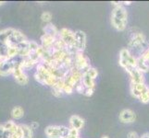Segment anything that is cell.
Segmentation results:
<instances>
[{
	"label": "cell",
	"mask_w": 149,
	"mask_h": 138,
	"mask_svg": "<svg viewBox=\"0 0 149 138\" xmlns=\"http://www.w3.org/2000/svg\"><path fill=\"white\" fill-rule=\"evenodd\" d=\"M111 25L118 32H123L127 28L128 12L121 4L116 5L111 12Z\"/></svg>",
	"instance_id": "6da1fadb"
},
{
	"label": "cell",
	"mask_w": 149,
	"mask_h": 138,
	"mask_svg": "<svg viewBox=\"0 0 149 138\" xmlns=\"http://www.w3.org/2000/svg\"><path fill=\"white\" fill-rule=\"evenodd\" d=\"M35 80L42 85H47L49 87H53L58 82V78L50 72L48 68L44 64L40 63L36 66V72L34 74Z\"/></svg>",
	"instance_id": "7a4b0ae2"
},
{
	"label": "cell",
	"mask_w": 149,
	"mask_h": 138,
	"mask_svg": "<svg viewBox=\"0 0 149 138\" xmlns=\"http://www.w3.org/2000/svg\"><path fill=\"white\" fill-rule=\"evenodd\" d=\"M59 39L66 45L68 52L74 55L78 51L76 48V40H75V32L70 29L62 28L59 30Z\"/></svg>",
	"instance_id": "3957f363"
},
{
	"label": "cell",
	"mask_w": 149,
	"mask_h": 138,
	"mask_svg": "<svg viewBox=\"0 0 149 138\" xmlns=\"http://www.w3.org/2000/svg\"><path fill=\"white\" fill-rule=\"evenodd\" d=\"M146 38L141 30L138 29H132L129 36V47L135 50H142L143 52L146 49Z\"/></svg>",
	"instance_id": "277c9868"
},
{
	"label": "cell",
	"mask_w": 149,
	"mask_h": 138,
	"mask_svg": "<svg viewBox=\"0 0 149 138\" xmlns=\"http://www.w3.org/2000/svg\"><path fill=\"white\" fill-rule=\"evenodd\" d=\"M136 63H137L136 57L131 53V51L129 49L123 48L120 50L119 64L121 67L126 71V72L132 68H135Z\"/></svg>",
	"instance_id": "5b68a950"
},
{
	"label": "cell",
	"mask_w": 149,
	"mask_h": 138,
	"mask_svg": "<svg viewBox=\"0 0 149 138\" xmlns=\"http://www.w3.org/2000/svg\"><path fill=\"white\" fill-rule=\"evenodd\" d=\"M97 76H98V71L91 66L84 72L81 84L84 87L85 89H95V79Z\"/></svg>",
	"instance_id": "8992f818"
},
{
	"label": "cell",
	"mask_w": 149,
	"mask_h": 138,
	"mask_svg": "<svg viewBox=\"0 0 149 138\" xmlns=\"http://www.w3.org/2000/svg\"><path fill=\"white\" fill-rule=\"evenodd\" d=\"M70 127L63 125H49L45 128L47 138H66L70 134Z\"/></svg>",
	"instance_id": "52a82bcc"
},
{
	"label": "cell",
	"mask_w": 149,
	"mask_h": 138,
	"mask_svg": "<svg viewBox=\"0 0 149 138\" xmlns=\"http://www.w3.org/2000/svg\"><path fill=\"white\" fill-rule=\"evenodd\" d=\"M73 65L76 69H78L83 73L91 67L90 61L84 54V52H77L73 55Z\"/></svg>",
	"instance_id": "ba28073f"
},
{
	"label": "cell",
	"mask_w": 149,
	"mask_h": 138,
	"mask_svg": "<svg viewBox=\"0 0 149 138\" xmlns=\"http://www.w3.org/2000/svg\"><path fill=\"white\" fill-rule=\"evenodd\" d=\"M12 75L14 76L15 80H16L19 85H26L29 82V78L27 75L23 72V68L22 66V58H19V57L17 58V62L15 64Z\"/></svg>",
	"instance_id": "9c48e42d"
},
{
	"label": "cell",
	"mask_w": 149,
	"mask_h": 138,
	"mask_svg": "<svg viewBox=\"0 0 149 138\" xmlns=\"http://www.w3.org/2000/svg\"><path fill=\"white\" fill-rule=\"evenodd\" d=\"M137 63L136 67L145 74L149 71V47L146 48L143 52L136 57Z\"/></svg>",
	"instance_id": "30bf717a"
},
{
	"label": "cell",
	"mask_w": 149,
	"mask_h": 138,
	"mask_svg": "<svg viewBox=\"0 0 149 138\" xmlns=\"http://www.w3.org/2000/svg\"><path fill=\"white\" fill-rule=\"evenodd\" d=\"M18 58V57H17ZM17 58L15 59H6L2 60L0 64V76H7L8 75L13 74L14 66L17 62Z\"/></svg>",
	"instance_id": "8fae6325"
},
{
	"label": "cell",
	"mask_w": 149,
	"mask_h": 138,
	"mask_svg": "<svg viewBox=\"0 0 149 138\" xmlns=\"http://www.w3.org/2000/svg\"><path fill=\"white\" fill-rule=\"evenodd\" d=\"M127 73L130 76V79H131L132 84L145 83V76H143V73L138 69L137 67L128 70Z\"/></svg>",
	"instance_id": "7c38bea8"
},
{
	"label": "cell",
	"mask_w": 149,
	"mask_h": 138,
	"mask_svg": "<svg viewBox=\"0 0 149 138\" xmlns=\"http://www.w3.org/2000/svg\"><path fill=\"white\" fill-rule=\"evenodd\" d=\"M75 40H76V48L78 52H84L86 47V34L83 30H76Z\"/></svg>",
	"instance_id": "4fadbf2b"
},
{
	"label": "cell",
	"mask_w": 149,
	"mask_h": 138,
	"mask_svg": "<svg viewBox=\"0 0 149 138\" xmlns=\"http://www.w3.org/2000/svg\"><path fill=\"white\" fill-rule=\"evenodd\" d=\"M148 89L149 88L145 83H141V84H132L131 83V85H130V90H131L132 96L138 100L140 99V97L145 93Z\"/></svg>",
	"instance_id": "5bb4252c"
},
{
	"label": "cell",
	"mask_w": 149,
	"mask_h": 138,
	"mask_svg": "<svg viewBox=\"0 0 149 138\" xmlns=\"http://www.w3.org/2000/svg\"><path fill=\"white\" fill-rule=\"evenodd\" d=\"M136 119V114L135 112L130 110V109H125L122 110L120 113V121L123 124H132L135 121Z\"/></svg>",
	"instance_id": "9a60e30c"
},
{
	"label": "cell",
	"mask_w": 149,
	"mask_h": 138,
	"mask_svg": "<svg viewBox=\"0 0 149 138\" xmlns=\"http://www.w3.org/2000/svg\"><path fill=\"white\" fill-rule=\"evenodd\" d=\"M70 128L80 131L84 126V120L78 115H72L70 118Z\"/></svg>",
	"instance_id": "2e32d148"
},
{
	"label": "cell",
	"mask_w": 149,
	"mask_h": 138,
	"mask_svg": "<svg viewBox=\"0 0 149 138\" xmlns=\"http://www.w3.org/2000/svg\"><path fill=\"white\" fill-rule=\"evenodd\" d=\"M58 38H55L53 36H50V35H47V34H45L42 37H41V46L42 47H44L45 49H47L48 51H50L51 49H52L53 45L56 42V40Z\"/></svg>",
	"instance_id": "e0dca14e"
},
{
	"label": "cell",
	"mask_w": 149,
	"mask_h": 138,
	"mask_svg": "<svg viewBox=\"0 0 149 138\" xmlns=\"http://www.w3.org/2000/svg\"><path fill=\"white\" fill-rule=\"evenodd\" d=\"M11 40H12L13 43L16 44V45H18L20 43H23V42L28 41L27 37L19 30H14V32L12 33V36H11Z\"/></svg>",
	"instance_id": "ac0fdd59"
},
{
	"label": "cell",
	"mask_w": 149,
	"mask_h": 138,
	"mask_svg": "<svg viewBox=\"0 0 149 138\" xmlns=\"http://www.w3.org/2000/svg\"><path fill=\"white\" fill-rule=\"evenodd\" d=\"M44 32L45 34L50 35V36H53L55 38H58L59 36V30L52 23H48L45 25L44 27Z\"/></svg>",
	"instance_id": "d6986e66"
},
{
	"label": "cell",
	"mask_w": 149,
	"mask_h": 138,
	"mask_svg": "<svg viewBox=\"0 0 149 138\" xmlns=\"http://www.w3.org/2000/svg\"><path fill=\"white\" fill-rule=\"evenodd\" d=\"M40 63H38L37 61H35L33 59H32L31 57H26L22 59V66L23 69H30L33 68L34 65H37Z\"/></svg>",
	"instance_id": "ffe728a7"
},
{
	"label": "cell",
	"mask_w": 149,
	"mask_h": 138,
	"mask_svg": "<svg viewBox=\"0 0 149 138\" xmlns=\"http://www.w3.org/2000/svg\"><path fill=\"white\" fill-rule=\"evenodd\" d=\"M22 130V138H33V130L31 128L30 125L27 124H19Z\"/></svg>",
	"instance_id": "44dd1931"
},
{
	"label": "cell",
	"mask_w": 149,
	"mask_h": 138,
	"mask_svg": "<svg viewBox=\"0 0 149 138\" xmlns=\"http://www.w3.org/2000/svg\"><path fill=\"white\" fill-rule=\"evenodd\" d=\"M19 48L17 45H12L8 49V53H7V57L8 59H15L19 57Z\"/></svg>",
	"instance_id": "7402d4cb"
},
{
	"label": "cell",
	"mask_w": 149,
	"mask_h": 138,
	"mask_svg": "<svg viewBox=\"0 0 149 138\" xmlns=\"http://www.w3.org/2000/svg\"><path fill=\"white\" fill-rule=\"evenodd\" d=\"M3 125L5 127V129H6L7 131H8V132H10L13 135L16 134V132L18 131V128H19V125L15 124L13 121H8Z\"/></svg>",
	"instance_id": "603a6c76"
},
{
	"label": "cell",
	"mask_w": 149,
	"mask_h": 138,
	"mask_svg": "<svg viewBox=\"0 0 149 138\" xmlns=\"http://www.w3.org/2000/svg\"><path fill=\"white\" fill-rule=\"evenodd\" d=\"M23 114H24V111L22 107H19V106L15 107L11 111V116L13 119H16V120L20 119L23 116Z\"/></svg>",
	"instance_id": "cb8c5ba5"
},
{
	"label": "cell",
	"mask_w": 149,
	"mask_h": 138,
	"mask_svg": "<svg viewBox=\"0 0 149 138\" xmlns=\"http://www.w3.org/2000/svg\"><path fill=\"white\" fill-rule=\"evenodd\" d=\"M41 19H42L44 22L48 24V23H50L51 19H52V14H51L49 11H45L42 13V15H41Z\"/></svg>",
	"instance_id": "d4e9b609"
},
{
	"label": "cell",
	"mask_w": 149,
	"mask_h": 138,
	"mask_svg": "<svg viewBox=\"0 0 149 138\" xmlns=\"http://www.w3.org/2000/svg\"><path fill=\"white\" fill-rule=\"evenodd\" d=\"M139 100L142 102V103H145V104L148 103L149 102V89L140 97Z\"/></svg>",
	"instance_id": "484cf974"
},
{
	"label": "cell",
	"mask_w": 149,
	"mask_h": 138,
	"mask_svg": "<svg viewBox=\"0 0 149 138\" xmlns=\"http://www.w3.org/2000/svg\"><path fill=\"white\" fill-rule=\"evenodd\" d=\"M66 138H80L79 137V131L78 130H75V129H72L70 128V134L69 135L67 136Z\"/></svg>",
	"instance_id": "4316f807"
},
{
	"label": "cell",
	"mask_w": 149,
	"mask_h": 138,
	"mask_svg": "<svg viewBox=\"0 0 149 138\" xmlns=\"http://www.w3.org/2000/svg\"><path fill=\"white\" fill-rule=\"evenodd\" d=\"M63 93H64V92H63L62 90H61L60 89L56 88V87L52 88V94H53L55 97H61Z\"/></svg>",
	"instance_id": "83f0119b"
},
{
	"label": "cell",
	"mask_w": 149,
	"mask_h": 138,
	"mask_svg": "<svg viewBox=\"0 0 149 138\" xmlns=\"http://www.w3.org/2000/svg\"><path fill=\"white\" fill-rule=\"evenodd\" d=\"M128 138H140V136L137 135V133L135 132H130L128 134Z\"/></svg>",
	"instance_id": "f1b7e54d"
},
{
	"label": "cell",
	"mask_w": 149,
	"mask_h": 138,
	"mask_svg": "<svg viewBox=\"0 0 149 138\" xmlns=\"http://www.w3.org/2000/svg\"><path fill=\"white\" fill-rule=\"evenodd\" d=\"M30 126H31V128H32L33 130H34V129H37L38 127H39V124H38L37 122H33Z\"/></svg>",
	"instance_id": "f546056e"
},
{
	"label": "cell",
	"mask_w": 149,
	"mask_h": 138,
	"mask_svg": "<svg viewBox=\"0 0 149 138\" xmlns=\"http://www.w3.org/2000/svg\"><path fill=\"white\" fill-rule=\"evenodd\" d=\"M140 138H149V133H146V134L143 135L142 136H140Z\"/></svg>",
	"instance_id": "4dcf8cb0"
},
{
	"label": "cell",
	"mask_w": 149,
	"mask_h": 138,
	"mask_svg": "<svg viewBox=\"0 0 149 138\" xmlns=\"http://www.w3.org/2000/svg\"><path fill=\"white\" fill-rule=\"evenodd\" d=\"M4 4H6V2H5V1H0V7L3 6Z\"/></svg>",
	"instance_id": "1f68e13d"
},
{
	"label": "cell",
	"mask_w": 149,
	"mask_h": 138,
	"mask_svg": "<svg viewBox=\"0 0 149 138\" xmlns=\"http://www.w3.org/2000/svg\"><path fill=\"white\" fill-rule=\"evenodd\" d=\"M102 138H109V137H107V136H103Z\"/></svg>",
	"instance_id": "d6a6232c"
}]
</instances>
